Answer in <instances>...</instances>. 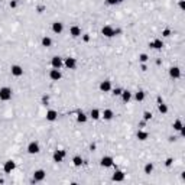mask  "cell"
<instances>
[{
  "mask_svg": "<svg viewBox=\"0 0 185 185\" xmlns=\"http://www.w3.org/2000/svg\"><path fill=\"white\" fill-rule=\"evenodd\" d=\"M12 94H13V91H12L10 87H2V88H0V100H2V101L12 100Z\"/></svg>",
  "mask_w": 185,
  "mask_h": 185,
  "instance_id": "6da1fadb",
  "label": "cell"
},
{
  "mask_svg": "<svg viewBox=\"0 0 185 185\" xmlns=\"http://www.w3.org/2000/svg\"><path fill=\"white\" fill-rule=\"evenodd\" d=\"M26 150H28L29 155H36V153L41 152V146H39V143H38L36 140H32V142H29Z\"/></svg>",
  "mask_w": 185,
  "mask_h": 185,
  "instance_id": "7a4b0ae2",
  "label": "cell"
},
{
  "mask_svg": "<svg viewBox=\"0 0 185 185\" xmlns=\"http://www.w3.org/2000/svg\"><path fill=\"white\" fill-rule=\"evenodd\" d=\"M15 169H16V162H15V160L9 159V160L5 162V165H3V171H5L6 174H12Z\"/></svg>",
  "mask_w": 185,
  "mask_h": 185,
  "instance_id": "3957f363",
  "label": "cell"
},
{
  "mask_svg": "<svg viewBox=\"0 0 185 185\" xmlns=\"http://www.w3.org/2000/svg\"><path fill=\"white\" fill-rule=\"evenodd\" d=\"M100 165H101L103 168H111V166L114 165V159H113L111 156H103V158L100 159Z\"/></svg>",
  "mask_w": 185,
  "mask_h": 185,
  "instance_id": "277c9868",
  "label": "cell"
},
{
  "mask_svg": "<svg viewBox=\"0 0 185 185\" xmlns=\"http://www.w3.org/2000/svg\"><path fill=\"white\" fill-rule=\"evenodd\" d=\"M67 156V152L64 150V149H61V150H55L54 153H52V159H54V162H62L64 160V158Z\"/></svg>",
  "mask_w": 185,
  "mask_h": 185,
  "instance_id": "5b68a950",
  "label": "cell"
},
{
  "mask_svg": "<svg viewBox=\"0 0 185 185\" xmlns=\"http://www.w3.org/2000/svg\"><path fill=\"white\" fill-rule=\"evenodd\" d=\"M45 178H46V172L43 169H36L33 172V181L35 182H42Z\"/></svg>",
  "mask_w": 185,
  "mask_h": 185,
  "instance_id": "8992f818",
  "label": "cell"
},
{
  "mask_svg": "<svg viewBox=\"0 0 185 185\" xmlns=\"http://www.w3.org/2000/svg\"><path fill=\"white\" fill-rule=\"evenodd\" d=\"M64 65H65V68H68V69H74V68L77 67V59H75L74 57H67L65 61H64Z\"/></svg>",
  "mask_w": 185,
  "mask_h": 185,
  "instance_id": "52a82bcc",
  "label": "cell"
},
{
  "mask_svg": "<svg viewBox=\"0 0 185 185\" xmlns=\"http://www.w3.org/2000/svg\"><path fill=\"white\" fill-rule=\"evenodd\" d=\"M51 65H52V68H55V69H61V67L64 65V61H62L61 57L55 55V57H52V59H51Z\"/></svg>",
  "mask_w": 185,
  "mask_h": 185,
  "instance_id": "ba28073f",
  "label": "cell"
},
{
  "mask_svg": "<svg viewBox=\"0 0 185 185\" xmlns=\"http://www.w3.org/2000/svg\"><path fill=\"white\" fill-rule=\"evenodd\" d=\"M149 46L152 49H162L165 46V43H164V41L162 39H159V38H156L155 41H152V42H149Z\"/></svg>",
  "mask_w": 185,
  "mask_h": 185,
  "instance_id": "9c48e42d",
  "label": "cell"
},
{
  "mask_svg": "<svg viewBox=\"0 0 185 185\" xmlns=\"http://www.w3.org/2000/svg\"><path fill=\"white\" fill-rule=\"evenodd\" d=\"M124 179H126V175L123 171H116L111 176V181H114V182H123Z\"/></svg>",
  "mask_w": 185,
  "mask_h": 185,
  "instance_id": "30bf717a",
  "label": "cell"
},
{
  "mask_svg": "<svg viewBox=\"0 0 185 185\" xmlns=\"http://www.w3.org/2000/svg\"><path fill=\"white\" fill-rule=\"evenodd\" d=\"M169 75H171V78H174V80L181 78V68H179V67H171V68H169Z\"/></svg>",
  "mask_w": 185,
  "mask_h": 185,
  "instance_id": "8fae6325",
  "label": "cell"
},
{
  "mask_svg": "<svg viewBox=\"0 0 185 185\" xmlns=\"http://www.w3.org/2000/svg\"><path fill=\"white\" fill-rule=\"evenodd\" d=\"M49 78H51L52 81H59V80L62 78V74H61V71H59V69H55V68H52L51 71H49Z\"/></svg>",
  "mask_w": 185,
  "mask_h": 185,
  "instance_id": "7c38bea8",
  "label": "cell"
},
{
  "mask_svg": "<svg viewBox=\"0 0 185 185\" xmlns=\"http://www.w3.org/2000/svg\"><path fill=\"white\" fill-rule=\"evenodd\" d=\"M101 33L106 36V38H113L114 36V29L110 26V25H106L101 28Z\"/></svg>",
  "mask_w": 185,
  "mask_h": 185,
  "instance_id": "4fadbf2b",
  "label": "cell"
},
{
  "mask_svg": "<svg viewBox=\"0 0 185 185\" xmlns=\"http://www.w3.org/2000/svg\"><path fill=\"white\" fill-rule=\"evenodd\" d=\"M10 73H12L13 77H22V75H23V68H22L20 65H12Z\"/></svg>",
  "mask_w": 185,
  "mask_h": 185,
  "instance_id": "5bb4252c",
  "label": "cell"
},
{
  "mask_svg": "<svg viewBox=\"0 0 185 185\" xmlns=\"http://www.w3.org/2000/svg\"><path fill=\"white\" fill-rule=\"evenodd\" d=\"M45 117H46L48 122H55L58 119V111L57 110H48L46 114H45Z\"/></svg>",
  "mask_w": 185,
  "mask_h": 185,
  "instance_id": "9a60e30c",
  "label": "cell"
},
{
  "mask_svg": "<svg viewBox=\"0 0 185 185\" xmlns=\"http://www.w3.org/2000/svg\"><path fill=\"white\" fill-rule=\"evenodd\" d=\"M100 91H101V92H108V91H111V81H108V80L101 81V83H100Z\"/></svg>",
  "mask_w": 185,
  "mask_h": 185,
  "instance_id": "2e32d148",
  "label": "cell"
},
{
  "mask_svg": "<svg viewBox=\"0 0 185 185\" xmlns=\"http://www.w3.org/2000/svg\"><path fill=\"white\" fill-rule=\"evenodd\" d=\"M62 31H64V23L62 22H54L52 23V32L54 33L59 35V33H62Z\"/></svg>",
  "mask_w": 185,
  "mask_h": 185,
  "instance_id": "e0dca14e",
  "label": "cell"
},
{
  "mask_svg": "<svg viewBox=\"0 0 185 185\" xmlns=\"http://www.w3.org/2000/svg\"><path fill=\"white\" fill-rule=\"evenodd\" d=\"M69 35H71L73 38H78V36H81V28L77 26V25L71 26V28H69Z\"/></svg>",
  "mask_w": 185,
  "mask_h": 185,
  "instance_id": "ac0fdd59",
  "label": "cell"
},
{
  "mask_svg": "<svg viewBox=\"0 0 185 185\" xmlns=\"http://www.w3.org/2000/svg\"><path fill=\"white\" fill-rule=\"evenodd\" d=\"M101 116H103L104 120H111V119L114 117V111H113L111 108H106V110L101 113Z\"/></svg>",
  "mask_w": 185,
  "mask_h": 185,
  "instance_id": "d6986e66",
  "label": "cell"
},
{
  "mask_svg": "<svg viewBox=\"0 0 185 185\" xmlns=\"http://www.w3.org/2000/svg\"><path fill=\"white\" fill-rule=\"evenodd\" d=\"M136 137H137L140 142H145V140H148L149 133H148V132H145V130H139V132L136 133Z\"/></svg>",
  "mask_w": 185,
  "mask_h": 185,
  "instance_id": "ffe728a7",
  "label": "cell"
},
{
  "mask_svg": "<svg viewBox=\"0 0 185 185\" xmlns=\"http://www.w3.org/2000/svg\"><path fill=\"white\" fill-rule=\"evenodd\" d=\"M120 96H122V100H123V103H129V101L132 100V92H130L129 90H123Z\"/></svg>",
  "mask_w": 185,
  "mask_h": 185,
  "instance_id": "44dd1931",
  "label": "cell"
},
{
  "mask_svg": "<svg viewBox=\"0 0 185 185\" xmlns=\"http://www.w3.org/2000/svg\"><path fill=\"white\" fill-rule=\"evenodd\" d=\"M77 122L78 123H87V116H85V113L84 111H77Z\"/></svg>",
  "mask_w": 185,
  "mask_h": 185,
  "instance_id": "7402d4cb",
  "label": "cell"
},
{
  "mask_svg": "<svg viewBox=\"0 0 185 185\" xmlns=\"http://www.w3.org/2000/svg\"><path fill=\"white\" fill-rule=\"evenodd\" d=\"M134 100L139 101V103H142V101L145 100V91H142V90L136 91V92H134Z\"/></svg>",
  "mask_w": 185,
  "mask_h": 185,
  "instance_id": "603a6c76",
  "label": "cell"
},
{
  "mask_svg": "<svg viewBox=\"0 0 185 185\" xmlns=\"http://www.w3.org/2000/svg\"><path fill=\"white\" fill-rule=\"evenodd\" d=\"M90 116L94 120H98L100 117H101V111L98 110V108H91V111H90Z\"/></svg>",
  "mask_w": 185,
  "mask_h": 185,
  "instance_id": "cb8c5ba5",
  "label": "cell"
},
{
  "mask_svg": "<svg viewBox=\"0 0 185 185\" xmlns=\"http://www.w3.org/2000/svg\"><path fill=\"white\" fill-rule=\"evenodd\" d=\"M158 110H159V113H162V114H166V113H168V106H166L165 103L159 101V103H158Z\"/></svg>",
  "mask_w": 185,
  "mask_h": 185,
  "instance_id": "d4e9b609",
  "label": "cell"
},
{
  "mask_svg": "<svg viewBox=\"0 0 185 185\" xmlns=\"http://www.w3.org/2000/svg\"><path fill=\"white\" fill-rule=\"evenodd\" d=\"M73 165H74V166H77V168H80V166L83 165V158H81V156H78V155H75V156L73 158Z\"/></svg>",
  "mask_w": 185,
  "mask_h": 185,
  "instance_id": "484cf974",
  "label": "cell"
},
{
  "mask_svg": "<svg viewBox=\"0 0 185 185\" xmlns=\"http://www.w3.org/2000/svg\"><path fill=\"white\" fill-rule=\"evenodd\" d=\"M42 46H45V48H49V46H52V39L49 36H43L42 38Z\"/></svg>",
  "mask_w": 185,
  "mask_h": 185,
  "instance_id": "4316f807",
  "label": "cell"
},
{
  "mask_svg": "<svg viewBox=\"0 0 185 185\" xmlns=\"http://www.w3.org/2000/svg\"><path fill=\"white\" fill-rule=\"evenodd\" d=\"M143 171H145L146 175H150V174H152V171H153V164H152V162H148V164L145 165V169H143Z\"/></svg>",
  "mask_w": 185,
  "mask_h": 185,
  "instance_id": "83f0119b",
  "label": "cell"
},
{
  "mask_svg": "<svg viewBox=\"0 0 185 185\" xmlns=\"http://www.w3.org/2000/svg\"><path fill=\"white\" fill-rule=\"evenodd\" d=\"M184 127V124H182V122H181V119H178V120H175L174 122V130H176V132H179L181 129Z\"/></svg>",
  "mask_w": 185,
  "mask_h": 185,
  "instance_id": "f1b7e54d",
  "label": "cell"
},
{
  "mask_svg": "<svg viewBox=\"0 0 185 185\" xmlns=\"http://www.w3.org/2000/svg\"><path fill=\"white\" fill-rule=\"evenodd\" d=\"M152 119V111H145L143 113V120L145 122H149Z\"/></svg>",
  "mask_w": 185,
  "mask_h": 185,
  "instance_id": "f546056e",
  "label": "cell"
},
{
  "mask_svg": "<svg viewBox=\"0 0 185 185\" xmlns=\"http://www.w3.org/2000/svg\"><path fill=\"white\" fill-rule=\"evenodd\" d=\"M148 59H149V57L146 55V54H140V55H139V61H140V62H148Z\"/></svg>",
  "mask_w": 185,
  "mask_h": 185,
  "instance_id": "4dcf8cb0",
  "label": "cell"
},
{
  "mask_svg": "<svg viewBox=\"0 0 185 185\" xmlns=\"http://www.w3.org/2000/svg\"><path fill=\"white\" fill-rule=\"evenodd\" d=\"M107 2V5H110V6H116L117 3H122V0H106Z\"/></svg>",
  "mask_w": 185,
  "mask_h": 185,
  "instance_id": "1f68e13d",
  "label": "cell"
},
{
  "mask_svg": "<svg viewBox=\"0 0 185 185\" xmlns=\"http://www.w3.org/2000/svg\"><path fill=\"white\" fill-rule=\"evenodd\" d=\"M171 33H172V32H171V29H168V28L162 31V36H165V38H169V36H171Z\"/></svg>",
  "mask_w": 185,
  "mask_h": 185,
  "instance_id": "d6a6232c",
  "label": "cell"
},
{
  "mask_svg": "<svg viewBox=\"0 0 185 185\" xmlns=\"http://www.w3.org/2000/svg\"><path fill=\"white\" fill-rule=\"evenodd\" d=\"M122 91H123V90L119 88V87H117V88H114V90H113V96H120V94H122Z\"/></svg>",
  "mask_w": 185,
  "mask_h": 185,
  "instance_id": "836d02e7",
  "label": "cell"
},
{
  "mask_svg": "<svg viewBox=\"0 0 185 185\" xmlns=\"http://www.w3.org/2000/svg\"><path fill=\"white\" fill-rule=\"evenodd\" d=\"M48 103H49V97L46 96V94H45V96H42V104H43V106H46Z\"/></svg>",
  "mask_w": 185,
  "mask_h": 185,
  "instance_id": "e575fe53",
  "label": "cell"
},
{
  "mask_svg": "<svg viewBox=\"0 0 185 185\" xmlns=\"http://www.w3.org/2000/svg\"><path fill=\"white\" fill-rule=\"evenodd\" d=\"M178 6H179L181 10H185V2H184V0H179V2H178Z\"/></svg>",
  "mask_w": 185,
  "mask_h": 185,
  "instance_id": "d590c367",
  "label": "cell"
},
{
  "mask_svg": "<svg viewBox=\"0 0 185 185\" xmlns=\"http://www.w3.org/2000/svg\"><path fill=\"white\" fill-rule=\"evenodd\" d=\"M172 162H174V159H172V158H168V159L165 160V165H166V166H171Z\"/></svg>",
  "mask_w": 185,
  "mask_h": 185,
  "instance_id": "8d00e7d4",
  "label": "cell"
},
{
  "mask_svg": "<svg viewBox=\"0 0 185 185\" xmlns=\"http://www.w3.org/2000/svg\"><path fill=\"white\" fill-rule=\"evenodd\" d=\"M90 39H91V38H90V35H88V33L83 35V41H84V42H90Z\"/></svg>",
  "mask_w": 185,
  "mask_h": 185,
  "instance_id": "74e56055",
  "label": "cell"
},
{
  "mask_svg": "<svg viewBox=\"0 0 185 185\" xmlns=\"http://www.w3.org/2000/svg\"><path fill=\"white\" fill-rule=\"evenodd\" d=\"M10 7H12V9H16V7H17V2H16V0H12V2H10Z\"/></svg>",
  "mask_w": 185,
  "mask_h": 185,
  "instance_id": "f35d334b",
  "label": "cell"
},
{
  "mask_svg": "<svg viewBox=\"0 0 185 185\" xmlns=\"http://www.w3.org/2000/svg\"><path fill=\"white\" fill-rule=\"evenodd\" d=\"M122 33V29H114V36L116 35H120Z\"/></svg>",
  "mask_w": 185,
  "mask_h": 185,
  "instance_id": "ab89813d",
  "label": "cell"
},
{
  "mask_svg": "<svg viewBox=\"0 0 185 185\" xmlns=\"http://www.w3.org/2000/svg\"><path fill=\"white\" fill-rule=\"evenodd\" d=\"M42 10H45V6H39V7H38V12H39V13H41Z\"/></svg>",
  "mask_w": 185,
  "mask_h": 185,
  "instance_id": "60d3db41",
  "label": "cell"
},
{
  "mask_svg": "<svg viewBox=\"0 0 185 185\" xmlns=\"http://www.w3.org/2000/svg\"><path fill=\"white\" fill-rule=\"evenodd\" d=\"M145 124H146V122H145V120H142V122H140V127H145Z\"/></svg>",
  "mask_w": 185,
  "mask_h": 185,
  "instance_id": "b9f144b4",
  "label": "cell"
},
{
  "mask_svg": "<svg viewBox=\"0 0 185 185\" xmlns=\"http://www.w3.org/2000/svg\"><path fill=\"white\" fill-rule=\"evenodd\" d=\"M122 2H123V0H122Z\"/></svg>",
  "mask_w": 185,
  "mask_h": 185,
  "instance_id": "7bdbcfd3",
  "label": "cell"
}]
</instances>
